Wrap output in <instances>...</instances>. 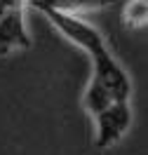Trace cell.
<instances>
[{"label": "cell", "mask_w": 148, "mask_h": 155, "mask_svg": "<svg viewBox=\"0 0 148 155\" xmlns=\"http://www.w3.org/2000/svg\"><path fill=\"white\" fill-rule=\"evenodd\" d=\"M24 5H31V7L40 10L49 21H52V24H54V28L59 31L64 38H68L71 42H75L78 47H82L89 57L97 54V52H101V49L106 47L104 35H101L94 26H89L87 21H82L80 17H73V14H64V12L52 10V7L45 5L42 0H24Z\"/></svg>", "instance_id": "cell-1"}, {"label": "cell", "mask_w": 148, "mask_h": 155, "mask_svg": "<svg viewBox=\"0 0 148 155\" xmlns=\"http://www.w3.org/2000/svg\"><path fill=\"white\" fill-rule=\"evenodd\" d=\"M12 7H24V0H0V12L12 10Z\"/></svg>", "instance_id": "cell-8"}, {"label": "cell", "mask_w": 148, "mask_h": 155, "mask_svg": "<svg viewBox=\"0 0 148 155\" xmlns=\"http://www.w3.org/2000/svg\"><path fill=\"white\" fill-rule=\"evenodd\" d=\"M92 68H94L92 80H97L99 85L113 97V101H129V94H132L129 75L115 61V57L108 52V47H104L101 52L92 54Z\"/></svg>", "instance_id": "cell-2"}, {"label": "cell", "mask_w": 148, "mask_h": 155, "mask_svg": "<svg viewBox=\"0 0 148 155\" xmlns=\"http://www.w3.org/2000/svg\"><path fill=\"white\" fill-rule=\"evenodd\" d=\"M110 104H113V97L99 85L97 80H92L87 85V92H85V108H87L92 115H97L104 108H108Z\"/></svg>", "instance_id": "cell-6"}, {"label": "cell", "mask_w": 148, "mask_h": 155, "mask_svg": "<svg viewBox=\"0 0 148 155\" xmlns=\"http://www.w3.org/2000/svg\"><path fill=\"white\" fill-rule=\"evenodd\" d=\"M14 47H31V38L24 26V7H12V10L0 12V54H7Z\"/></svg>", "instance_id": "cell-4"}, {"label": "cell", "mask_w": 148, "mask_h": 155, "mask_svg": "<svg viewBox=\"0 0 148 155\" xmlns=\"http://www.w3.org/2000/svg\"><path fill=\"white\" fill-rule=\"evenodd\" d=\"M42 2L49 5L52 10H57V12L78 17V14H82V12L99 10V7H108V5L118 2V0H42Z\"/></svg>", "instance_id": "cell-5"}, {"label": "cell", "mask_w": 148, "mask_h": 155, "mask_svg": "<svg viewBox=\"0 0 148 155\" xmlns=\"http://www.w3.org/2000/svg\"><path fill=\"white\" fill-rule=\"evenodd\" d=\"M94 120H97V148H101V150L110 148L122 139V134L132 125L129 101H113L108 108L97 113Z\"/></svg>", "instance_id": "cell-3"}, {"label": "cell", "mask_w": 148, "mask_h": 155, "mask_svg": "<svg viewBox=\"0 0 148 155\" xmlns=\"http://www.w3.org/2000/svg\"><path fill=\"white\" fill-rule=\"evenodd\" d=\"M146 19H148V0H129L127 7L122 10V21L132 28L146 26Z\"/></svg>", "instance_id": "cell-7"}]
</instances>
